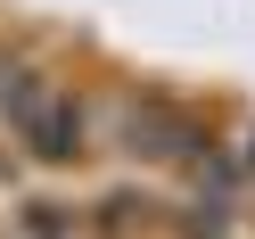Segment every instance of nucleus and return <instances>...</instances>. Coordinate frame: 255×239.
I'll return each mask as SVG.
<instances>
[{
	"label": "nucleus",
	"mask_w": 255,
	"mask_h": 239,
	"mask_svg": "<svg viewBox=\"0 0 255 239\" xmlns=\"http://www.w3.org/2000/svg\"><path fill=\"white\" fill-rule=\"evenodd\" d=\"M8 132H17L25 149L41 157V165H66V157H83V132H91V107L74 99L66 83H50V91H41V99L25 107V116H17V124H8Z\"/></svg>",
	"instance_id": "f257e3e1"
},
{
	"label": "nucleus",
	"mask_w": 255,
	"mask_h": 239,
	"mask_svg": "<svg viewBox=\"0 0 255 239\" xmlns=\"http://www.w3.org/2000/svg\"><path fill=\"white\" fill-rule=\"evenodd\" d=\"M124 132H132V149L140 157H189V149H198V140H189V124L181 116H173V107H132V116H124Z\"/></svg>",
	"instance_id": "f03ea898"
},
{
	"label": "nucleus",
	"mask_w": 255,
	"mask_h": 239,
	"mask_svg": "<svg viewBox=\"0 0 255 239\" xmlns=\"http://www.w3.org/2000/svg\"><path fill=\"white\" fill-rule=\"evenodd\" d=\"M41 91H50V74H41V66H25V58H0V116H8V124H17L25 107L41 99Z\"/></svg>",
	"instance_id": "7ed1b4c3"
},
{
	"label": "nucleus",
	"mask_w": 255,
	"mask_h": 239,
	"mask_svg": "<svg viewBox=\"0 0 255 239\" xmlns=\"http://www.w3.org/2000/svg\"><path fill=\"white\" fill-rule=\"evenodd\" d=\"M247 173H255V149H247Z\"/></svg>",
	"instance_id": "20e7f679"
}]
</instances>
